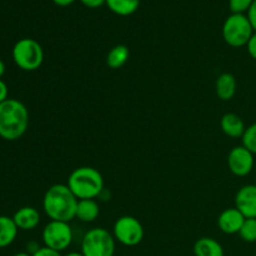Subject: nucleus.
<instances>
[{"mask_svg":"<svg viewBox=\"0 0 256 256\" xmlns=\"http://www.w3.org/2000/svg\"><path fill=\"white\" fill-rule=\"evenodd\" d=\"M254 0H229V8L232 14H245L249 12Z\"/></svg>","mask_w":256,"mask_h":256,"instance_id":"4be33fe9","label":"nucleus"},{"mask_svg":"<svg viewBox=\"0 0 256 256\" xmlns=\"http://www.w3.org/2000/svg\"><path fill=\"white\" fill-rule=\"evenodd\" d=\"M44 49L34 39L24 38L12 48V59L16 66L24 72H36L44 62Z\"/></svg>","mask_w":256,"mask_h":256,"instance_id":"20e7f679","label":"nucleus"},{"mask_svg":"<svg viewBox=\"0 0 256 256\" xmlns=\"http://www.w3.org/2000/svg\"><path fill=\"white\" fill-rule=\"evenodd\" d=\"M246 48H248V52H249L250 56H252L254 60H256V32L252 34V39H250L249 42H248Z\"/></svg>","mask_w":256,"mask_h":256,"instance_id":"a878e982","label":"nucleus"},{"mask_svg":"<svg viewBox=\"0 0 256 256\" xmlns=\"http://www.w3.org/2000/svg\"><path fill=\"white\" fill-rule=\"evenodd\" d=\"M74 240V234L69 222H52L42 230V242L49 249L55 252H65L69 249Z\"/></svg>","mask_w":256,"mask_h":256,"instance_id":"0eeeda50","label":"nucleus"},{"mask_svg":"<svg viewBox=\"0 0 256 256\" xmlns=\"http://www.w3.org/2000/svg\"><path fill=\"white\" fill-rule=\"evenodd\" d=\"M106 6L119 16H130L138 12L140 0H106Z\"/></svg>","mask_w":256,"mask_h":256,"instance_id":"a211bd4d","label":"nucleus"},{"mask_svg":"<svg viewBox=\"0 0 256 256\" xmlns=\"http://www.w3.org/2000/svg\"><path fill=\"white\" fill-rule=\"evenodd\" d=\"M254 32L252 22L245 14H232L222 26V38L232 48L246 46Z\"/></svg>","mask_w":256,"mask_h":256,"instance_id":"39448f33","label":"nucleus"},{"mask_svg":"<svg viewBox=\"0 0 256 256\" xmlns=\"http://www.w3.org/2000/svg\"><path fill=\"white\" fill-rule=\"evenodd\" d=\"M6 72V66H5V62L2 60H0V79L5 75Z\"/></svg>","mask_w":256,"mask_h":256,"instance_id":"c756f323","label":"nucleus"},{"mask_svg":"<svg viewBox=\"0 0 256 256\" xmlns=\"http://www.w3.org/2000/svg\"><path fill=\"white\" fill-rule=\"evenodd\" d=\"M52 2H54V4L58 5V6L66 8V6H70V5L74 4L75 0H52Z\"/></svg>","mask_w":256,"mask_h":256,"instance_id":"c85d7f7f","label":"nucleus"},{"mask_svg":"<svg viewBox=\"0 0 256 256\" xmlns=\"http://www.w3.org/2000/svg\"><path fill=\"white\" fill-rule=\"evenodd\" d=\"M100 206L95 199L79 200L76 208V216L82 222H92L99 218Z\"/></svg>","mask_w":256,"mask_h":256,"instance_id":"dca6fc26","label":"nucleus"},{"mask_svg":"<svg viewBox=\"0 0 256 256\" xmlns=\"http://www.w3.org/2000/svg\"><path fill=\"white\" fill-rule=\"evenodd\" d=\"M195 256H224V248L212 238H202L194 245Z\"/></svg>","mask_w":256,"mask_h":256,"instance_id":"f3484780","label":"nucleus"},{"mask_svg":"<svg viewBox=\"0 0 256 256\" xmlns=\"http://www.w3.org/2000/svg\"><path fill=\"white\" fill-rule=\"evenodd\" d=\"M216 95L222 102H230L236 95L238 82L236 78L230 72H224L216 79L215 84Z\"/></svg>","mask_w":256,"mask_h":256,"instance_id":"4468645a","label":"nucleus"},{"mask_svg":"<svg viewBox=\"0 0 256 256\" xmlns=\"http://www.w3.org/2000/svg\"><path fill=\"white\" fill-rule=\"evenodd\" d=\"M9 99V88L6 82L0 79V104Z\"/></svg>","mask_w":256,"mask_h":256,"instance_id":"393cba45","label":"nucleus"},{"mask_svg":"<svg viewBox=\"0 0 256 256\" xmlns=\"http://www.w3.org/2000/svg\"><path fill=\"white\" fill-rule=\"evenodd\" d=\"M222 130L226 136L232 138V139H240L244 136V132L246 130L244 120L235 112H228L222 118Z\"/></svg>","mask_w":256,"mask_h":256,"instance_id":"ddd939ff","label":"nucleus"},{"mask_svg":"<svg viewBox=\"0 0 256 256\" xmlns=\"http://www.w3.org/2000/svg\"><path fill=\"white\" fill-rule=\"evenodd\" d=\"M65 256H84V255H82V252H69V254H66Z\"/></svg>","mask_w":256,"mask_h":256,"instance_id":"7c9ffc66","label":"nucleus"},{"mask_svg":"<svg viewBox=\"0 0 256 256\" xmlns=\"http://www.w3.org/2000/svg\"><path fill=\"white\" fill-rule=\"evenodd\" d=\"M239 235L245 242H249V244L256 242V219L245 220Z\"/></svg>","mask_w":256,"mask_h":256,"instance_id":"aec40b11","label":"nucleus"},{"mask_svg":"<svg viewBox=\"0 0 256 256\" xmlns=\"http://www.w3.org/2000/svg\"><path fill=\"white\" fill-rule=\"evenodd\" d=\"M80 2L89 9H98V8H102V5H106V0H80Z\"/></svg>","mask_w":256,"mask_h":256,"instance_id":"5701e85b","label":"nucleus"},{"mask_svg":"<svg viewBox=\"0 0 256 256\" xmlns=\"http://www.w3.org/2000/svg\"><path fill=\"white\" fill-rule=\"evenodd\" d=\"M14 256H32V255L28 254V252H18V254H15Z\"/></svg>","mask_w":256,"mask_h":256,"instance_id":"2f4dec72","label":"nucleus"},{"mask_svg":"<svg viewBox=\"0 0 256 256\" xmlns=\"http://www.w3.org/2000/svg\"><path fill=\"white\" fill-rule=\"evenodd\" d=\"M116 240L106 229L95 228L84 235L82 252L84 256H114Z\"/></svg>","mask_w":256,"mask_h":256,"instance_id":"423d86ee","label":"nucleus"},{"mask_svg":"<svg viewBox=\"0 0 256 256\" xmlns=\"http://www.w3.org/2000/svg\"><path fill=\"white\" fill-rule=\"evenodd\" d=\"M40 249V246L39 245H38V242H29V244H28V254H30V255H34L35 252H38V250Z\"/></svg>","mask_w":256,"mask_h":256,"instance_id":"cd10ccee","label":"nucleus"},{"mask_svg":"<svg viewBox=\"0 0 256 256\" xmlns=\"http://www.w3.org/2000/svg\"><path fill=\"white\" fill-rule=\"evenodd\" d=\"M246 218L236 209V208H230V209L224 210L219 215L218 219V226L224 234L235 235L239 234L244 225Z\"/></svg>","mask_w":256,"mask_h":256,"instance_id":"9b49d317","label":"nucleus"},{"mask_svg":"<svg viewBox=\"0 0 256 256\" xmlns=\"http://www.w3.org/2000/svg\"><path fill=\"white\" fill-rule=\"evenodd\" d=\"M112 235L124 246L134 248L144 240L145 230L142 222L134 216H122L114 224Z\"/></svg>","mask_w":256,"mask_h":256,"instance_id":"6e6552de","label":"nucleus"},{"mask_svg":"<svg viewBox=\"0 0 256 256\" xmlns=\"http://www.w3.org/2000/svg\"><path fill=\"white\" fill-rule=\"evenodd\" d=\"M18 229L14 219L9 216H0V249L9 248L16 240Z\"/></svg>","mask_w":256,"mask_h":256,"instance_id":"2eb2a0df","label":"nucleus"},{"mask_svg":"<svg viewBox=\"0 0 256 256\" xmlns=\"http://www.w3.org/2000/svg\"><path fill=\"white\" fill-rule=\"evenodd\" d=\"M228 165L229 169L235 176L244 178L252 174L255 165V155L246 149L245 146H235L232 149L228 156Z\"/></svg>","mask_w":256,"mask_h":256,"instance_id":"1a4fd4ad","label":"nucleus"},{"mask_svg":"<svg viewBox=\"0 0 256 256\" xmlns=\"http://www.w3.org/2000/svg\"><path fill=\"white\" fill-rule=\"evenodd\" d=\"M66 185L78 200L96 199L104 192V178L94 168L82 166L70 174Z\"/></svg>","mask_w":256,"mask_h":256,"instance_id":"7ed1b4c3","label":"nucleus"},{"mask_svg":"<svg viewBox=\"0 0 256 256\" xmlns=\"http://www.w3.org/2000/svg\"><path fill=\"white\" fill-rule=\"evenodd\" d=\"M242 140V146H245L249 152H252V154L256 155V122L246 128Z\"/></svg>","mask_w":256,"mask_h":256,"instance_id":"412c9836","label":"nucleus"},{"mask_svg":"<svg viewBox=\"0 0 256 256\" xmlns=\"http://www.w3.org/2000/svg\"><path fill=\"white\" fill-rule=\"evenodd\" d=\"M248 18H249L250 22H252V29H254V32H256V0H254L252 8H250L249 12H248Z\"/></svg>","mask_w":256,"mask_h":256,"instance_id":"bb28decb","label":"nucleus"},{"mask_svg":"<svg viewBox=\"0 0 256 256\" xmlns=\"http://www.w3.org/2000/svg\"><path fill=\"white\" fill-rule=\"evenodd\" d=\"M235 208L246 219H256V184L245 185L238 192Z\"/></svg>","mask_w":256,"mask_h":256,"instance_id":"9d476101","label":"nucleus"},{"mask_svg":"<svg viewBox=\"0 0 256 256\" xmlns=\"http://www.w3.org/2000/svg\"><path fill=\"white\" fill-rule=\"evenodd\" d=\"M14 222L16 224L18 229L24 232H32L39 226L42 222V215L39 210L32 206H24L18 210L12 216Z\"/></svg>","mask_w":256,"mask_h":256,"instance_id":"f8f14e48","label":"nucleus"},{"mask_svg":"<svg viewBox=\"0 0 256 256\" xmlns=\"http://www.w3.org/2000/svg\"><path fill=\"white\" fill-rule=\"evenodd\" d=\"M29 128V110L16 99L0 104V138L6 142L22 139Z\"/></svg>","mask_w":256,"mask_h":256,"instance_id":"f03ea898","label":"nucleus"},{"mask_svg":"<svg viewBox=\"0 0 256 256\" xmlns=\"http://www.w3.org/2000/svg\"><path fill=\"white\" fill-rule=\"evenodd\" d=\"M130 58V50L126 45H116L109 52L106 58V64L110 69H122Z\"/></svg>","mask_w":256,"mask_h":256,"instance_id":"6ab92c4d","label":"nucleus"},{"mask_svg":"<svg viewBox=\"0 0 256 256\" xmlns=\"http://www.w3.org/2000/svg\"><path fill=\"white\" fill-rule=\"evenodd\" d=\"M32 256H62V252H55V250L49 249V248H46V246H42V248H40V249L38 250V252H35Z\"/></svg>","mask_w":256,"mask_h":256,"instance_id":"b1692460","label":"nucleus"},{"mask_svg":"<svg viewBox=\"0 0 256 256\" xmlns=\"http://www.w3.org/2000/svg\"><path fill=\"white\" fill-rule=\"evenodd\" d=\"M76 199L68 185L55 184L46 190L42 199V208L52 222H70L76 216Z\"/></svg>","mask_w":256,"mask_h":256,"instance_id":"f257e3e1","label":"nucleus"}]
</instances>
